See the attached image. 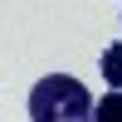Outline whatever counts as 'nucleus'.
I'll list each match as a JSON object with an SVG mask.
<instances>
[{"mask_svg": "<svg viewBox=\"0 0 122 122\" xmlns=\"http://www.w3.org/2000/svg\"><path fill=\"white\" fill-rule=\"evenodd\" d=\"M98 64H103V78H107V88H122V39L103 49V59H98Z\"/></svg>", "mask_w": 122, "mask_h": 122, "instance_id": "2", "label": "nucleus"}, {"mask_svg": "<svg viewBox=\"0 0 122 122\" xmlns=\"http://www.w3.org/2000/svg\"><path fill=\"white\" fill-rule=\"evenodd\" d=\"M29 117L34 122H98V107L78 78L49 73L29 88Z\"/></svg>", "mask_w": 122, "mask_h": 122, "instance_id": "1", "label": "nucleus"}, {"mask_svg": "<svg viewBox=\"0 0 122 122\" xmlns=\"http://www.w3.org/2000/svg\"><path fill=\"white\" fill-rule=\"evenodd\" d=\"M98 122H122V88L98 98Z\"/></svg>", "mask_w": 122, "mask_h": 122, "instance_id": "3", "label": "nucleus"}]
</instances>
